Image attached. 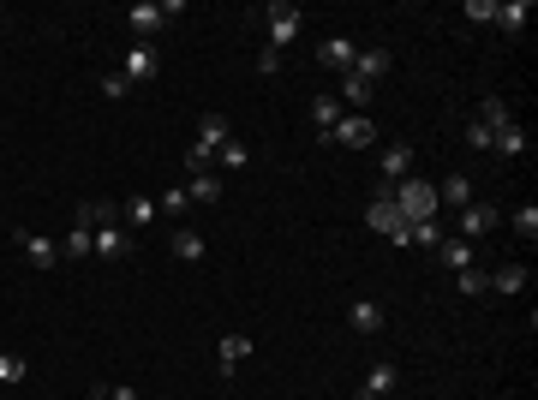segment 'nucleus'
<instances>
[{"label": "nucleus", "instance_id": "obj_27", "mask_svg": "<svg viewBox=\"0 0 538 400\" xmlns=\"http://www.w3.org/2000/svg\"><path fill=\"white\" fill-rule=\"evenodd\" d=\"M245 161H252V150H245V143H240V138H227V143H222V150H215V168H227V173H240V168H245Z\"/></svg>", "mask_w": 538, "mask_h": 400}, {"label": "nucleus", "instance_id": "obj_13", "mask_svg": "<svg viewBox=\"0 0 538 400\" xmlns=\"http://www.w3.org/2000/svg\"><path fill=\"white\" fill-rule=\"evenodd\" d=\"M354 54H359V48L347 43V36H324V43H317V66H329L335 78H341L347 66H354Z\"/></svg>", "mask_w": 538, "mask_h": 400}, {"label": "nucleus", "instance_id": "obj_21", "mask_svg": "<svg viewBox=\"0 0 538 400\" xmlns=\"http://www.w3.org/2000/svg\"><path fill=\"white\" fill-rule=\"evenodd\" d=\"M347 323H354L359 335H383V305L377 299H354L347 305Z\"/></svg>", "mask_w": 538, "mask_h": 400}, {"label": "nucleus", "instance_id": "obj_35", "mask_svg": "<svg viewBox=\"0 0 538 400\" xmlns=\"http://www.w3.org/2000/svg\"><path fill=\"white\" fill-rule=\"evenodd\" d=\"M467 18L473 24H496V0H467Z\"/></svg>", "mask_w": 538, "mask_h": 400}, {"label": "nucleus", "instance_id": "obj_11", "mask_svg": "<svg viewBox=\"0 0 538 400\" xmlns=\"http://www.w3.org/2000/svg\"><path fill=\"white\" fill-rule=\"evenodd\" d=\"M245 358H252V335H222V341H215V371L222 376H234Z\"/></svg>", "mask_w": 538, "mask_h": 400}, {"label": "nucleus", "instance_id": "obj_29", "mask_svg": "<svg viewBox=\"0 0 538 400\" xmlns=\"http://www.w3.org/2000/svg\"><path fill=\"white\" fill-rule=\"evenodd\" d=\"M509 228L521 233L526 245H533V239H538V210H533V203H521V210H509Z\"/></svg>", "mask_w": 538, "mask_h": 400}, {"label": "nucleus", "instance_id": "obj_19", "mask_svg": "<svg viewBox=\"0 0 538 400\" xmlns=\"http://www.w3.org/2000/svg\"><path fill=\"white\" fill-rule=\"evenodd\" d=\"M347 72H354V78H365V84H377L383 72H389V48H359Z\"/></svg>", "mask_w": 538, "mask_h": 400}, {"label": "nucleus", "instance_id": "obj_34", "mask_svg": "<svg viewBox=\"0 0 538 400\" xmlns=\"http://www.w3.org/2000/svg\"><path fill=\"white\" fill-rule=\"evenodd\" d=\"M25 376H30L25 353H0V383H25Z\"/></svg>", "mask_w": 538, "mask_h": 400}, {"label": "nucleus", "instance_id": "obj_12", "mask_svg": "<svg viewBox=\"0 0 538 400\" xmlns=\"http://www.w3.org/2000/svg\"><path fill=\"white\" fill-rule=\"evenodd\" d=\"M431 258H437V263H443L449 275H461V269H479V251H473L467 239H443L437 251H431Z\"/></svg>", "mask_w": 538, "mask_h": 400}, {"label": "nucleus", "instance_id": "obj_36", "mask_svg": "<svg viewBox=\"0 0 538 400\" xmlns=\"http://www.w3.org/2000/svg\"><path fill=\"white\" fill-rule=\"evenodd\" d=\"M126 78H120V72H102V96H108V102H120V96H126Z\"/></svg>", "mask_w": 538, "mask_h": 400}, {"label": "nucleus", "instance_id": "obj_14", "mask_svg": "<svg viewBox=\"0 0 538 400\" xmlns=\"http://www.w3.org/2000/svg\"><path fill=\"white\" fill-rule=\"evenodd\" d=\"M413 173V143H389L383 150V186H401Z\"/></svg>", "mask_w": 538, "mask_h": 400}, {"label": "nucleus", "instance_id": "obj_2", "mask_svg": "<svg viewBox=\"0 0 538 400\" xmlns=\"http://www.w3.org/2000/svg\"><path fill=\"white\" fill-rule=\"evenodd\" d=\"M234 138L227 132V120L222 114H204V126H198V138H192V150H185V168L192 173H215V150Z\"/></svg>", "mask_w": 538, "mask_h": 400}, {"label": "nucleus", "instance_id": "obj_15", "mask_svg": "<svg viewBox=\"0 0 538 400\" xmlns=\"http://www.w3.org/2000/svg\"><path fill=\"white\" fill-rule=\"evenodd\" d=\"M335 84H341V108H359V114H365V108H371V96H377V84H365V78H354V72H341V78H335Z\"/></svg>", "mask_w": 538, "mask_h": 400}, {"label": "nucleus", "instance_id": "obj_1", "mask_svg": "<svg viewBox=\"0 0 538 400\" xmlns=\"http://www.w3.org/2000/svg\"><path fill=\"white\" fill-rule=\"evenodd\" d=\"M377 198H389V203H395L407 228H413V221H431V215L443 210V203H437V186H431V180H413V173L401 180V186H383Z\"/></svg>", "mask_w": 538, "mask_h": 400}, {"label": "nucleus", "instance_id": "obj_20", "mask_svg": "<svg viewBox=\"0 0 538 400\" xmlns=\"http://www.w3.org/2000/svg\"><path fill=\"white\" fill-rule=\"evenodd\" d=\"M341 114H347V108H341L329 90H324V96H312V126H317V138H324V143H329V132H335V120H341Z\"/></svg>", "mask_w": 538, "mask_h": 400}, {"label": "nucleus", "instance_id": "obj_33", "mask_svg": "<svg viewBox=\"0 0 538 400\" xmlns=\"http://www.w3.org/2000/svg\"><path fill=\"white\" fill-rule=\"evenodd\" d=\"M454 287H461L467 299H484V293H491V281H484V269H461V275H454Z\"/></svg>", "mask_w": 538, "mask_h": 400}, {"label": "nucleus", "instance_id": "obj_5", "mask_svg": "<svg viewBox=\"0 0 538 400\" xmlns=\"http://www.w3.org/2000/svg\"><path fill=\"white\" fill-rule=\"evenodd\" d=\"M13 245H18V251H25V263H30V269H55V263H66V258H60V245L48 239V233L13 228Z\"/></svg>", "mask_w": 538, "mask_h": 400}, {"label": "nucleus", "instance_id": "obj_24", "mask_svg": "<svg viewBox=\"0 0 538 400\" xmlns=\"http://www.w3.org/2000/svg\"><path fill=\"white\" fill-rule=\"evenodd\" d=\"M437 203H454V210H467V203H473V186H467V173H449V180L437 186Z\"/></svg>", "mask_w": 538, "mask_h": 400}, {"label": "nucleus", "instance_id": "obj_31", "mask_svg": "<svg viewBox=\"0 0 538 400\" xmlns=\"http://www.w3.org/2000/svg\"><path fill=\"white\" fill-rule=\"evenodd\" d=\"M395 383H401L395 365H371V371H365V388H371V395H395Z\"/></svg>", "mask_w": 538, "mask_h": 400}, {"label": "nucleus", "instance_id": "obj_23", "mask_svg": "<svg viewBox=\"0 0 538 400\" xmlns=\"http://www.w3.org/2000/svg\"><path fill=\"white\" fill-rule=\"evenodd\" d=\"M526 18H533L526 0H496V30H526Z\"/></svg>", "mask_w": 538, "mask_h": 400}, {"label": "nucleus", "instance_id": "obj_38", "mask_svg": "<svg viewBox=\"0 0 538 400\" xmlns=\"http://www.w3.org/2000/svg\"><path fill=\"white\" fill-rule=\"evenodd\" d=\"M491 138H496V132H491V126H479V120L467 126V143H473V150H491Z\"/></svg>", "mask_w": 538, "mask_h": 400}, {"label": "nucleus", "instance_id": "obj_39", "mask_svg": "<svg viewBox=\"0 0 538 400\" xmlns=\"http://www.w3.org/2000/svg\"><path fill=\"white\" fill-rule=\"evenodd\" d=\"M96 400H138V388H126V383H114V388H102V383H96Z\"/></svg>", "mask_w": 538, "mask_h": 400}, {"label": "nucleus", "instance_id": "obj_30", "mask_svg": "<svg viewBox=\"0 0 538 400\" xmlns=\"http://www.w3.org/2000/svg\"><path fill=\"white\" fill-rule=\"evenodd\" d=\"M443 239H449V233H443V221H437V215H431V221H413V245H425V251H437Z\"/></svg>", "mask_w": 538, "mask_h": 400}, {"label": "nucleus", "instance_id": "obj_9", "mask_svg": "<svg viewBox=\"0 0 538 400\" xmlns=\"http://www.w3.org/2000/svg\"><path fill=\"white\" fill-rule=\"evenodd\" d=\"M496 221H503V210H496V203H479V198H473L467 210H461V233H454V239H467V245H473V239H484Z\"/></svg>", "mask_w": 538, "mask_h": 400}, {"label": "nucleus", "instance_id": "obj_3", "mask_svg": "<svg viewBox=\"0 0 538 400\" xmlns=\"http://www.w3.org/2000/svg\"><path fill=\"white\" fill-rule=\"evenodd\" d=\"M60 258H96V203H78L72 210V228L60 239Z\"/></svg>", "mask_w": 538, "mask_h": 400}, {"label": "nucleus", "instance_id": "obj_8", "mask_svg": "<svg viewBox=\"0 0 538 400\" xmlns=\"http://www.w3.org/2000/svg\"><path fill=\"white\" fill-rule=\"evenodd\" d=\"M156 72H162V54H156L150 43H132L126 60H120V78H126V84H150Z\"/></svg>", "mask_w": 538, "mask_h": 400}, {"label": "nucleus", "instance_id": "obj_6", "mask_svg": "<svg viewBox=\"0 0 538 400\" xmlns=\"http://www.w3.org/2000/svg\"><path fill=\"white\" fill-rule=\"evenodd\" d=\"M365 228H371V233H383V239H395V245H413V228L401 221V210H395L389 198H377V203L365 210Z\"/></svg>", "mask_w": 538, "mask_h": 400}, {"label": "nucleus", "instance_id": "obj_17", "mask_svg": "<svg viewBox=\"0 0 538 400\" xmlns=\"http://www.w3.org/2000/svg\"><path fill=\"white\" fill-rule=\"evenodd\" d=\"M156 215H162V210H156L150 198H126V203H120V228H126V233H144Z\"/></svg>", "mask_w": 538, "mask_h": 400}, {"label": "nucleus", "instance_id": "obj_16", "mask_svg": "<svg viewBox=\"0 0 538 400\" xmlns=\"http://www.w3.org/2000/svg\"><path fill=\"white\" fill-rule=\"evenodd\" d=\"M126 24L138 30V43H150V36H156V30L168 24V18H162V6H156V0H138V6L126 13Z\"/></svg>", "mask_w": 538, "mask_h": 400}, {"label": "nucleus", "instance_id": "obj_10", "mask_svg": "<svg viewBox=\"0 0 538 400\" xmlns=\"http://www.w3.org/2000/svg\"><path fill=\"white\" fill-rule=\"evenodd\" d=\"M132 251V233L120 228V215H114V221H96V258L102 263H120Z\"/></svg>", "mask_w": 538, "mask_h": 400}, {"label": "nucleus", "instance_id": "obj_4", "mask_svg": "<svg viewBox=\"0 0 538 400\" xmlns=\"http://www.w3.org/2000/svg\"><path fill=\"white\" fill-rule=\"evenodd\" d=\"M264 30H269V48H287V43L299 36V30H305V13L275 0V6H264Z\"/></svg>", "mask_w": 538, "mask_h": 400}, {"label": "nucleus", "instance_id": "obj_40", "mask_svg": "<svg viewBox=\"0 0 538 400\" xmlns=\"http://www.w3.org/2000/svg\"><path fill=\"white\" fill-rule=\"evenodd\" d=\"M354 400H383V395H371V388H359V395H354Z\"/></svg>", "mask_w": 538, "mask_h": 400}, {"label": "nucleus", "instance_id": "obj_18", "mask_svg": "<svg viewBox=\"0 0 538 400\" xmlns=\"http://www.w3.org/2000/svg\"><path fill=\"white\" fill-rule=\"evenodd\" d=\"M484 281H491V293H526V263H496L491 275H484Z\"/></svg>", "mask_w": 538, "mask_h": 400}, {"label": "nucleus", "instance_id": "obj_28", "mask_svg": "<svg viewBox=\"0 0 538 400\" xmlns=\"http://www.w3.org/2000/svg\"><path fill=\"white\" fill-rule=\"evenodd\" d=\"M491 150H496V156H526V132L521 126H503L491 138Z\"/></svg>", "mask_w": 538, "mask_h": 400}, {"label": "nucleus", "instance_id": "obj_37", "mask_svg": "<svg viewBox=\"0 0 538 400\" xmlns=\"http://www.w3.org/2000/svg\"><path fill=\"white\" fill-rule=\"evenodd\" d=\"M257 72H264V78H269V72H282V48H257Z\"/></svg>", "mask_w": 538, "mask_h": 400}, {"label": "nucleus", "instance_id": "obj_26", "mask_svg": "<svg viewBox=\"0 0 538 400\" xmlns=\"http://www.w3.org/2000/svg\"><path fill=\"white\" fill-rule=\"evenodd\" d=\"M185 198H192V203H215V198H222V173H192Z\"/></svg>", "mask_w": 538, "mask_h": 400}, {"label": "nucleus", "instance_id": "obj_32", "mask_svg": "<svg viewBox=\"0 0 538 400\" xmlns=\"http://www.w3.org/2000/svg\"><path fill=\"white\" fill-rule=\"evenodd\" d=\"M156 210H162V215H174V221H180V215L192 210V198H185V186H168V191H162V198H156Z\"/></svg>", "mask_w": 538, "mask_h": 400}, {"label": "nucleus", "instance_id": "obj_25", "mask_svg": "<svg viewBox=\"0 0 538 400\" xmlns=\"http://www.w3.org/2000/svg\"><path fill=\"white\" fill-rule=\"evenodd\" d=\"M479 126H491V132L514 126V114H509V102H503V96H484V102H479Z\"/></svg>", "mask_w": 538, "mask_h": 400}, {"label": "nucleus", "instance_id": "obj_7", "mask_svg": "<svg viewBox=\"0 0 538 400\" xmlns=\"http://www.w3.org/2000/svg\"><path fill=\"white\" fill-rule=\"evenodd\" d=\"M329 143H341V150H371V143H377V120L371 114H341L335 132H329Z\"/></svg>", "mask_w": 538, "mask_h": 400}, {"label": "nucleus", "instance_id": "obj_22", "mask_svg": "<svg viewBox=\"0 0 538 400\" xmlns=\"http://www.w3.org/2000/svg\"><path fill=\"white\" fill-rule=\"evenodd\" d=\"M168 251L180 263H204V233H192V228H174L168 233Z\"/></svg>", "mask_w": 538, "mask_h": 400}]
</instances>
